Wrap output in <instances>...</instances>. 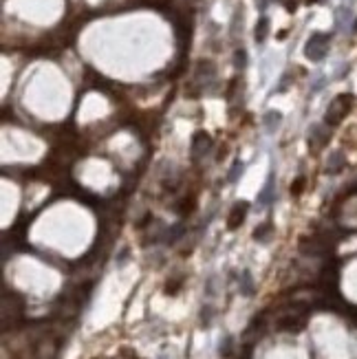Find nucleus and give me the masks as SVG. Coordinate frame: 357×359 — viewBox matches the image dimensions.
<instances>
[{
    "instance_id": "obj_14",
    "label": "nucleus",
    "mask_w": 357,
    "mask_h": 359,
    "mask_svg": "<svg viewBox=\"0 0 357 359\" xmlns=\"http://www.w3.org/2000/svg\"><path fill=\"white\" fill-rule=\"evenodd\" d=\"M355 29H357V22H355Z\"/></svg>"
},
{
    "instance_id": "obj_8",
    "label": "nucleus",
    "mask_w": 357,
    "mask_h": 359,
    "mask_svg": "<svg viewBox=\"0 0 357 359\" xmlns=\"http://www.w3.org/2000/svg\"><path fill=\"white\" fill-rule=\"evenodd\" d=\"M267 33H269V20L263 18L260 22H258V27H256V40L263 42L265 38H267Z\"/></svg>"
},
{
    "instance_id": "obj_3",
    "label": "nucleus",
    "mask_w": 357,
    "mask_h": 359,
    "mask_svg": "<svg viewBox=\"0 0 357 359\" xmlns=\"http://www.w3.org/2000/svg\"><path fill=\"white\" fill-rule=\"evenodd\" d=\"M326 53V36H320V33H316L309 44H306V55H309L311 60H322Z\"/></svg>"
},
{
    "instance_id": "obj_9",
    "label": "nucleus",
    "mask_w": 357,
    "mask_h": 359,
    "mask_svg": "<svg viewBox=\"0 0 357 359\" xmlns=\"http://www.w3.org/2000/svg\"><path fill=\"white\" fill-rule=\"evenodd\" d=\"M304 185H306V179L304 177H298L296 181L291 183V194L293 196H300V194L304 192Z\"/></svg>"
},
{
    "instance_id": "obj_12",
    "label": "nucleus",
    "mask_w": 357,
    "mask_h": 359,
    "mask_svg": "<svg viewBox=\"0 0 357 359\" xmlns=\"http://www.w3.org/2000/svg\"><path fill=\"white\" fill-rule=\"evenodd\" d=\"M269 229H271V225H269V223H267V225H263V227H258V229L254 231V238H256V241H263L265 234H267Z\"/></svg>"
},
{
    "instance_id": "obj_11",
    "label": "nucleus",
    "mask_w": 357,
    "mask_h": 359,
    "mask_svg": "<svg viewBox=\"0 0 357 359\" xmlns=\"http://www.w3.org/2000/svg\"><path fill=\"white\" fill-rule=\"evenodd\" d=\"M243 167H245V165H243V161H234L232 172H229V177H227V179H229V181H236V177L243 172Z\"/></svg>"
},
{
    "instance_id": "obj_1",
    "label": "nucleus",
    "mask_w": 357,
    "mask_h": 359,
    "mask_svg": "<svg viewBox=\"0 0 357 359\" xmlns=\"http://www.w3.org/2000/svg\"><path fill=\"white\" fill-rule=\"evenodd\" d=\"M351 104H353L351 95H338V97H335V100L328 104V108H326V117H324L326 126H338L342 119L346 117V112L351 110Z\"/></svg>"
},
{
    "instance_id": "obj_10",
    "label": "nucleus",
    "mask_w": 357,
    "mask_h": 359,
    "mask_svg": "<svg viewBox=\"0 0 357 359\" xmlns=\"http://www.w3.org/2000/svg\"><path fill=\"white\" fill-rule=\"evenodd\" d=\"M181 289V280H168V284H165V293L168 295H174Z\"/></svg>"
},
{
    "instance_id": "obj_5",
    "label": "nucleus",
    "mask_w": 357,
    "mask_h": 359,
    "mask_svg": "<svg viewBox=\"0 0 357 359\" xmlns=\"http://www.w3.org/2000/svg\"><path fill=\"white\" fill-rule=\"evenodd\" d=\"M326 141H328V135H324V128H320V126L311 128V132H309V146L320 148V146H324Z\"/></svg>"
},
{
    "instance_id": "obj_2",
    "label": "nucleus",
    "mask_w": 357,
    "mask_h": 359,
    "mask_svg": "<svg viewBox=\"0 0 357 359\" xmlns=\"http://www.w3.org/2000/svg\"><path fill=\"white\" fill-rule=\"evenodd\" d=\"M212 146H214V139H212L209 132H205V130L194 132V137H192V159L205 157V154L212 150Z\"/></svg>"
},
{
    "instance_id": "obj_13",
    "label": "nucleus",
    "mask_w": 357,
    "mask_h": 359,
    "mask_svg": "<svg viewBox=\"0 0 357 359\" xmlns=\"http://www.w3.org/2000/svg\"><path fill=\"white\" fill-rule=\"evenodd\" d=\"M236 66H245V51L236 53Z\"/></svg>"
},
{
    "instance_id": "obj_7",
    "label": "nucleus",
    "mask_w": 357,
    "mask_h": 359,
    "mask_svg": "<svg viewBox=\"0 0 357 359\" xmlns=\"http://www.w3.org/2000/svg\"><path fill=\"white\" fill-rule=\"evenodd\" d=\"M346 161H344V154L342 152H333L331 157H328V163H326V167H328V172H340V167L344 165Z\"/></svg>"
},
{
    "instance_id": "obj_4",
    "label": "nucleus",
    "mask_w": 357,
    "mask_h": 359,
    "mask_svg": "<svg viewBox=\"0 0 357 359\" xmlns=\"http://www.w3.org/2000/svg\"><path fill=\"white\" fill-rule=\"evenodd\" d=\"M247 209H249V205L245 201H241V203H236V205L232 207V212H229V216H227V229H238L243 225V221H245V216H247Z\"/></svg>"
},
{
    "instance_id": "obj_6",
    "label": "nucleus",
    "mask_w": 357,
    "mask_h": 359,
    "mask_svg": "<svg viewBox=\"0 0 357 359\" xmlns=\"http://www.w3.org/2000/svg\"><path fill=\"white\" fill-rule=\"evenodd\" d=\"M280 122H282V115H280L278 110H269L267 115H265V126H267L269 132H274L280 126Z\"/></svg>"
}]
</instances>
